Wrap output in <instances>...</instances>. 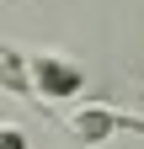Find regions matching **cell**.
I'll use <instances>...</instances> for the list:
<instances>
[{
  "label": "cell",
  "mask_w": 144,
  "mask_h": 149,
  "mask_svg": "<svg viewBox=\"0 0 144 149\" xmlns=\"http://www.w3.org/2000/svg\"><path fill=\"white\" fill-rule=\"evenodd\" d=\"M27 85H32V101H75L85 91V69L75 59H59V53H32L27 59Z\"/></svg>",
  "instance_id": "obj_1"
},
{
  "label": "cell",
  "mask_w": 144,
  "mask_h": 149,
  "mask_svg": "<svg viewBox=\"0 0 144 149\" xmlns=\"http://www.w3.org/2000/svg\"><path fill=\"white\" fill-rule=\"evenodd\" d=\"M123 128H139L144 133L139 117H123V112H112V107H80L75 123H69V133H75L80 144H107L112 133H123Z\"/></svg>",
  "instance_id": "obj_2"
},
{
  "label": "cell",
  "mask_w": 144,
  "mask_h": 149,
  "mask_svg": "<svg viewBox=\"0 0 144 149\" xmlns=\"http://www.w3.org/2000/svg\"><path fill=\"white\" fill-rule=\"evenodd\" d=\"M0 91H11V96H27V101H32V85H27V53L0 48Z\"/></svg>",
  "instance_id": "obj_3"
},
{
  "label": "cell",
  "mask_w": 144,
  "mask_h": 149,
  "mask_svg": "<svg viewBox=\"0 0 144 149\" xmlns=\"http://www.w3.org/2000/svg\"><path fill=\"white\" fill-rule=\"evenodd\" d=\"M0 149H27V133H22V128H6V123H0Z\"/></svg>",
  "instance_id": "obj_4"
}]
</instances>
